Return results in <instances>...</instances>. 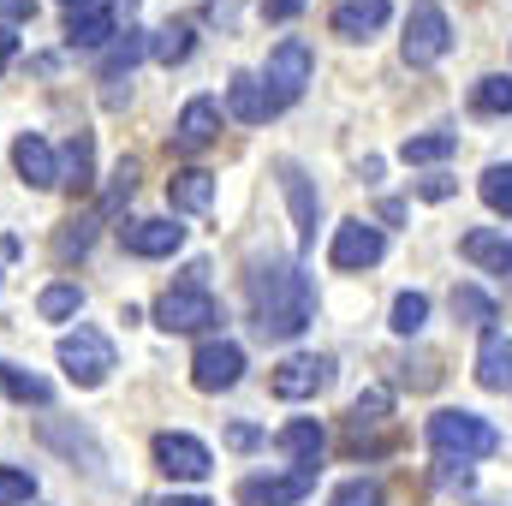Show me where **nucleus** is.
I'll return each mask as SVG.
<instances>
[{"label":"nucleus","instance_id":"f257e3e1","mask_svg":"<svg viewBox=\"0 0 512 506\" xmlns=\"http://www.w3.org/2000/svg\"><path fill=\"white\" fill-rule=\"evenodd\" d=\"M251 298H256V334L262 340H298L316 316V286L304 268H262L251 274Z\"/></svg>","mask_w":512,"mask_h":506},{"label":"nucleus","instance_id":"f03ea898","mask_svg":"<svg viewBox=\"0 0 512 506\" xmlns=\"http://www.w3.org/2000/svg\"><path fill=\"white\" fill-rule=\"evenodd\" d=\"M429 447L441 453V465H465V459H489L501 447V435L477 411H435L429 417Z\"/></svg>","mask_w":512,"mask_h":506},{"label":"nucleus","instance_id":"7ed1b4c3","mask_svg":"<svg viewBox=\"0 0 512 506\" xmlns=\"http://www.w3.org/2000/svg\"><path fill=\"white\" fill-rule=\"evenodd\" d=\"M316 78V54H310V42H298V36H286L274 54H268V66H262V96H268V108L280 114L286 102H298L304 96V84Z\"/></svg>","mask_w":512,"mask_h":506},{"label":"nucleus","instance_id":"20e7f679","mask_svg":"<svg viewBox=\"0 0 512 506\" xmlns=\"http://www.w3.org/2000/svg\"><path fill=\"white\" fill-rule=\"evenodd\" d=\"M155 322H161L167 334H203V328H215V322H221V304H215V292H209V286L179 280V286H167V292L155 298Z\"/></svg>","mask_w":512,"mask_h":506},{"label":"nucleus","instance_id":"39448f33","mask_svg":"<svg viewBox=\"0 0 512 506\" xmlns=\"http://www.w3.org/2000/svg\"><path fill=\"white\" fill-rule=\"evenodd\" d=\"M447 48H453V24H447L441 0H417L411 18H405V42H399L405 66H435Z\"/></svg>","mask_w":512,"mask_h":506},{"label":"nucleus","instance_id":"423d86ee","mask_svg":"<svg viewBox=\"0 0 512 506\" xmlns=\"http://www.w3.org/2000/svg\"><path fill=\"white\" fill-rule=\"evenodd\" d=\"M114 364H120V358H114V340H108L102 328H78V334L60 340V370L78 381V387H102Z\"/></svg>","mask_w":512,"mask_h":506},{"label":"nucleus","instance_id":"0eeeda50","mask_svg":"<svg viewBox=\"0 0 512 506\" xmlns=\"http://www.w3.org/2000/svg\"><path fill=\"white\" fill-rule=\"evenodd\" d=\"M316 489V465H298L286 477H245L239 483V506H298Z\"/></svg>","mask_w":512,"mask_h":506},{"label":"nucleus","instance_id":"6e6552de","mask_svg":"<svg viewBox=\"0 0 512 506\" xmlns=\"http://www.w3.org/2000/svg\"><path fill=\"white\" fill-rule=\"evenodd\" d=\"M155 465H161L167 477H179V483H203L215 459H209V447H203L197 435H173V429H167V435H155Z\"/></svg>","mask_w":512,"mask_h":506},{"label":"nucleus","instance_id":"1a4fd4ad","mask_svg":"<svg viewBox=\"0 0 512 506\" xmlns=\"http://www.w3.org/2000/svg\"><path fill=\"white\" fill-rule=\"evenodd\" d=\"M334 376V358H322V352H292L280 370H274V393L280 399H316L322 387Z\"/></svg>","mask_w":512,"mask_h":506},{"label":"nucleus","instance_id":"9d476101","mask_svg":"<svg viewBox=\"0 0 512 506\" xmlns=\"http://www.w3.org/2000/svg\"><path fill=\"white\" fill-rule=\"evenodd\" d=\"M387 251L382 227H370V221H346L340 233H334V251H328V262L334 268H346V274H358V268H376Z\"/></svg>","mask_w":512,"mask_h":506},{"label":"nucleus","instance_id":"9b49d317","mask_svg":"<svg viewBox=\"0 0 512 506\" xmlns=\"http://www.w3.org/2000/svg\"><path fill=\"white\" fill-rule=\"evenodd\" d=\"M239 376H245V352H239L233 340H209V346H197V358H191V381H197L203 393H221V387H233Z\"/></svg>","mask_w":512,"mask_h":506},{"label":"nucleus","instance_id":"f8f14e48","mask_svg":"<svg viewBox=\"0 0 512 506\" xmlns=\"http://www.w3.org/2000/svg\"><path fill=\"white\" fill-rule=\"evenodd\" d=\"M12 167H18V179H24L30 191H48V185H60V161H54V149H48L36 131L12 143Z\"/></svg>","mask_w":512,"mask_h":506},{"label":"nucleus","instance_id":"ddd939ff","mask_svg":"<svg viewBox=\"0 0 512 506\" xmlns=\"http://www.w3.org/2000/svg\"><path fill=\"white\" fill-rule=\"evenodd\" d=\"M477 381L489 393H507L512 387V340L501 328H483V346H477Z\"/></svg>","mask_w":512,"mask_h":506},{"label":"nucleus","instance_id":"4468645a","mask_svg":"<svg viewBox=\"0 0 512 506\" xmlns=\"http://www.w3.org/2000/svg\"><path fill=\"white\" fill-rule=\"evenodd\" d=\"M215 131H221V102H215V96H197V102H185L173 137H179V149H209Z\"/></svg>","mask_w":512,"mask_h":506},{"label":"nucleus","instance_id":"2eb2a0df","mask_svg":"<svg viewBox=\"0 0 512 506\" xmlns=\"http://www.w3.org/2000/svg\"><path fill=\"white\" fill-rule=\"evenodd\" d=\"M120 239H126L131 256H173L185 245V227H173V221H131V227H120Z\"/></svg>","mask_w":512,"mask_h":506},{"label":"nucleus","instance_id":"dca6fc26","mask_svg":"<svg viewBox=\"0 0 512 506\" xmlns=\"http://www.w3.org/2000/svg\"><path fill=\"white\" fill-rule=\"evenodd\" d=\"M322 447H328V429H322L316 417H292V423L280 429V453H286L292 465H316V471H322Z\"/></svg>","mask_w":512,"mask_h":506},{"label":"nucleus","instance_id":"f3484780","mask_svg":"<svg viewBox=\"0 0 512 506\" xmlns=\"http://www.w3.org/2000/svg\"><path fill=\"white\" fill-rule=\"evenodd\" d=\"M387 0H340L334 6V36H346V42H364L370 30H382L387 24Z\"/></svg>","mask_w":512,"mask_h":506},{"label":"nucleus","instance_id":"a211bd4d","mask_svg":"<svg viewBox=\"0 0 512 506\" xmlns=\"http://www.w3.org/2000/svg\"><path fill=\"white\" fill-rule=\"evenodd\" d=\"M167 197H173V209H185V215H209V209H215V173L185 167V173L167 179Z\"/></svg>","mask_w":512,"mask_h":506},{"label":"nucleus","instance_id":"6ab92c4d","mask_svg":"<svg viewBox=\"0 0 512 506\" xmlns=\"http://www.w3.org/2000/svg\"><path fill=\"white\" fill-rule=\"evenodd\" d=\"M459 251L471 256V262H483L489 274H501V280H512V239H501V233H489V227H477V233H465V245Z\"/></svg>","mask_w":512,"mask_h":506},{"label":"nucleus","instance_id":"aec40b11","mask_svg":"<svg viewBox=\"0 0 512 506\" xmlns=\"http://www.w3.org/2000/svg\"><path fill=\"white\" fill-rule=\"evenodd\" d=\"M280 185H286V197H292V215H298V239H304V245H316V197H310V179H304L292 161H280Z\"/></svg>","mask_w":512,"mask_h":506},{"label":"nucleus","instance_id":"412c9836","mask_svg":"<svg viewBox=\"0 0 512 506\" xmlns=\"http://www.w3.org/2000/svg\"><path fill=\"white\" fill-rule=\"evenodd\" d=\"M108 36H114V12L108 6H84V12L66 18V42L72 48H102Z\"/></svg>","mask_w":512,"mask_h":506},{"label":"nucleus","instance_id":"4be33fe9","mask_svg":"<svg viewBox=\"0 0 512 506\" xmlns=\"http://www.w3.org/2000/svg\"><path fill=\"white\" fill-rule=\"evenodd\" d=\"M90 179H96V143H90V131H78L66 143V155H60V185L90 191Z\"/></svg>","mask_w":512,"mask_h":506},{"label":"nucleus","instance_id":"5701e85b","mask_svg":"<svg viewBox=\"0 0 512 506\" xmlns=\"http://www.w3.org/2000/svg\"><path fill=\"white\" fill-rule=\"evenodd\" d=\"M227 108H233V120H245V126H262L274 108H268V96H262V84H256L251 72H239L233 84H227Z\"/></svg>","mask_w":512,"mask_h":506},{"label":"nucleus","instance_id":"b1692460","mask_svg":"<svg viewBox=\"0 0 512 506\" xmlns=\"http://www.w3.org/2000/svg\"><path fill=\"white\" fill-rule=\"evenodd\" d=\"M0 393L6 399H18V405H48L54 399V387L42 376H30V370H18V364H0Z\"/></svg>","mask_w":512,"mask_h":506},{"label":"nucleus","instance_id":"393cba45","mask_svg":"<svg viewBox=\"0 0 512 506\" xmlns=\"http://www.w3.org/2000/svg\"><path fill=\"white\" fill-rule=\"evenodd\" d=\"M453 149H459V137H453V131H423V137H405V143H399V161L423 167V161H447Z\"/></svg>","mask_w":512,"mask_h":506},{"label":"nucleus","instance_id":"a878e982","mask_svg":"<svg viewBox=\"0 0 512 506\" xmlns=\"http://www.w3.org/2000/svg\"><path fill=\"white\" fill-rule=\"evenodd\" d=\"M143 54H149V36H143V30H126V42H114V48H108V60H102V78H108V84H120L131 66L143 60Z\"/></svg>","mask_w":512,"mask_h":506},{"label":"nucleus","instance_id":"bb28decb","mask_svg":"<svg viewBox=\"0 0 512 506\" xmlns=\"http://www.w3.org/2000/svg\"><path fill=\"white\" fill-rule=\"evenodd\" d=\"M191 48H197V30H191V24H167V30L149 42V54H155L161 66H179V60H191Z\"/></svg>","mask_w":512,"mask_h":506},{"label":"nucleus","instance_id":"cd10ccee","mask_svg":"<svg viewBox=\"0 0 512 506\" xmlns=\"http://www.w3.org/2000/svg\"><path fill=\"white\" fill-rule=\"evenodd\" d=\"M36 310H42V322H66V316L84 310V292H78L72 280H60V286H48V292L36 298Z\"/></svg>","mask_w":512,"mask_h":506},{"label":"nucleus","instance_id":"c85d7f7f","mask_svg":"<svg viewBox=\"0 0 512 506\" xmlns=\"http://www.w3.org/2000/svg\"><path fill=\"white\" fill-rule=\"evenodd\" d=\"M453 316H465V322L489 328V322H495V298H489L483 286H453Z\"/></svg>","mask_w":512,"mask_h":506},{"label":"nucleus","instance_id":"c756f323","mask_svg":"<svg viewBox=\"0 0 512 506\" xmlns=\"http://www.w3.org/2000/svg\"><path fill=\"white\" fill-rule=\"evenodd\" d=\"M423 322H429V298H423V292H399V298H393V322H387V328L411 340Z\"/></svg>","mask_w":512,"mask_h":506},{"label":"nucleus","instance_id":"7c9ffc66","mask_svg":"<svg viewBox=\"0 0 512 506\" xmlns=\"http://www.w3.org/2000/svg\"><path fill=\"white\" fill-rule=\"evenodd\" d=\"M477 191H483V203H489L495 215H512V161H495Z\"/></svg>","mask_w":512,"mask_h":506},{"label":"nucleus","instance_id":"2f4dec72","mask_svg":"<svg viewBox=\"0 0 512 506\" xmlns=\"http://www.w3.org/2000/svg\"><path fill=\"white\" fill-rule=\"evenodd\" d=\"M471 108L477 114H512V78H483L471 90Z\"/></svg>","mask_w":512,"mask_h":506},{"label":"nucleus","instance_id":"473e14b6","mask_svg":"<svg viewBox=\"0 0 512 506\" xmlns=\"http://www.w3.org/2000/svg\"><path fill=\"white\" fill-rule=\"evenodd\" d=\"M334 506H387V495H382V483H376V477H352V483H340Z\"/></svg>","mask_w":512,"mask_h":506},{"label":"nucleus","instance_id":"72a5a7b5","mask_svg":"<svg viewBox=\"0 0 512 506\" xmlns=\"http://www.w3.org/2000/svg\"><path fill=\"white\" fill-rule=\"evenodd\" d=\"M30 495H36V477H30V471L0 465V506H24Z\"/></svg>","mask_w":512,"mask_h":506},{"label":"nucleus","instance_id":"f704fd0d","mask_svg":"<svg viewBox=\"0 0 512 506\" xmlns=\"http://www.w3.org/2000/svg\"><path fill=\"white\" fill-rule=\"evenodd\" d=\"M387 405H393V399H387V387H370V393H358V399H352V423H358V429H364V423H382Z\"/></svg>","mask_w":512,"mask_h":506},{"label":"nucleus","instance_id":"c9c22d12","mask_svg":"<svg viewBox=\"0 0 512 506\" xmlns=\"http://www.w3.org/2000/svg\"><path fill=\"white\" fill-rule=\"evenodd\" d=\"M90 227H96V221H72V227L60 233V256H84V251H90V239H96Z\"/></svg>","mask_w":512,"mask_h":506},{"label":"nucleus","instance_id":"e433bc0d","mask_svg":"<svg viewBox=\"0 0 512 506\" xmlns=\"http://www.w3.org/2000/svg\"><path fill=\"white\" fill-rule=\"evenodd\" d=\"M262 12L280 24V18H298V12H304V0H262Z\"/></svg>","mask_w":512,"mask_h":506},{"label":"nucleus","instance_id":"4c0bfd02","mask_svg":"<svg viewBox=\"0 0 512 506\" xmlns=\"http://www.w3.org/2000/svg\"><path fill=\"white\" fill-rule=\"evenodd\" d=\"M30 12H36V0H0V18H6V24H24Z\"/></svg>","mask_w":512,"mask_h":506},{"label":"nucleus","instance_id":"58836bf2","mask_svg":"<svg viewBox=\"0 0 512 506\" xmlns=\"http://www.w3.org/2000/svg\"><path fill=\"white\" fill-rule=\"evenodd\" d=\"M227 441H233V447H256V441H262V429H256V423H233V429H227Z\"/></svg>","mask_w":512,"mask_h":506},{"label":"nucleus","instance_id":"ea45409f","mask_svg":"<svg viewBox=\"0 0 512 506\" xmlns=\"http://www.w3.org/2000/svg\"><path fill=\"white\" fill-rule=\"evenodd\" d=\"M417 191H423V197H429V203H441V197H453V179H423V185H417Z\"/></svg>","mask_w":512,"mask_h":506},{"label":"nucleus","instance_id":"a19ab883","mask_svg":"<svg viewBox=\"0 0 512 506\" xmlns=\"http://www.w3.org/2000/svg\"><path fill=\"white\" fill-rule=\"evenodd\" d=\"M12 48H18V42H12V36H0V66L12 60Z\"/></svg>","mask_w":512,"mask_h":506},{"label":"nucleus","instance_id":"79ce46f5","mask_svg":"<svg viewBox=\"0 0 512 506\" xmlns=\"http://www.w3.org/2000/svg\"><path fill=\"white\" fill-rule=\"evenodd\" d=\"M167 506H209L203 495H179V501H167Z\"/></svg>","mask_w":512,"mask_h":506},{"label":"nucleus","instance_id":"37998d69","mask_svg":"<svg viewBox=\"0 0 512 506\" xmlns=\"http://www.w3.org/2000/svg\"><path fill=\"white\" fill-rule=\"evenodd\" d=\"M66 6H72V12H84V6H102V0H66Z\"/></svg>","mask_w":512,"mask_h":506}]
</instances>
